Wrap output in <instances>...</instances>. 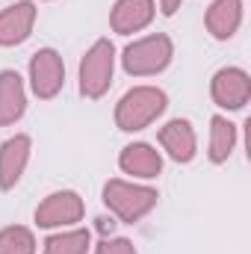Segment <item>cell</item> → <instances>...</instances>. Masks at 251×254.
Wrapping results in <instances>:
<instances>
[{
	"label": "cell",
	"instance_id": "obj_1",
	"mask_svg": "<svg viewBox=\"0 0 251 254\" xmlns=\"http://www.w3.org/2000/svg\"><path fill=\"white\" fill-rule=\"evenodd\" d=\"M169 107V98L157 86H133L116 104V125L125 133H136L154 125Z\"/></svg>",
	"mask_w": 251,
	"mask_h": 254
},
{
	"label": "cell",
	"instance_id": "obj_2",
	"mask_svg": "<svg viewBox=\"0 0 251 254\" xmlns=\"http://www.w3.org/2000/svg\"><path fill=\"white\" fill-rule=\"evenodd\" d=\"M172 57H175L172 39L166 33H154L127 45L122 54V68L130 77H151V74L166 71L172 65Z\"/></svg>",
	"mask_w": 251,
	"mask_h": 254
},
{
	"label": "cell",
	"instance_id": "obj_3",
	"mask_svg": "<svg viewBox=\"0 0 251 254\" xmlns=\"http://www.w3.org/2000/svg\"><path fill=\"white\" fill-rule=\"evenodd\" d=\"M116 74V48L110 39H98L80 60V95L98 101L110 92Z\"/></svg>",
	"mask_w": 251,
	"mask_h": 254
},
{
	"label": "cell",
	"instance_id": "obj_4",
	"mask_svg": "<svg viewBox=\"0 0 251 254\" xmlns=\"http://www.w3.org/2000/svg\"><path fill=\"white\" fill-rule=\"evenodd\" d=\"M157 190L151 187H142V184H130L122 178H113L104 184V204L110 213H116L122 222L133 225L139 222L142 216H148L154 207H157Z\"/></svg>",
	"mask_w": 251,
	"mask_h": 254
},
{
	"label": "cell",
	"instance_id": "obj_5",
	"mask_svg": "<svg viewBox=\"0 0 251 254\" xmlns=\"http://www.w3.org/2000/svg\"><path fill=\"white\" fill-rule=\"evenodd\" d=\"M65 86V63L54 48H42L30 57V89L39 101H51Z\"/></svg>",
	"mask_w": 251,
	"mask_h": 254
},
{
	"label": "cell",
	"instance_id": "obj_6",
	"mask_svg": "<svg viewBox=\"0 0 251 254\" xmlns=\"http://www.w3.org/2000/svg\"><path fill=\"white\" fill-rule=\"evenodd\" d=\"M210 95H213V104L222 107V110H243L251 101V77L246 68H237V65H228V68H219L210 80Z\"/></svg>",
	"mask_w": 251,
	"mask_h": 254
},
{
	"label": "cell",
	"instance_id": "obj_7",
	"mask_svg": "<svg viewBox=\"0 0 251 254\" xmlns=\"http://www.w3.org/2000/svg\"><path fill=\"white\" fill-rule=\"evenodd\" d=\"M83 213H86L83 198L74 190H60L51 192L36 207V225L39 228H68V225H77Z\"/></svg>",
	"mask_w": 251,
	"mask_h": 254
},
{
	"label": "cell",
	"instance_id": "obj_8",
	"mask_svg": "<svg viewBox=\"0 0 251 254\" xmlns=\"http://www.w3.org/2000/svg\"><path fill=\"white\" fill-rule=\"evenodd\" d=\"M33 24H36V3L33 0H18L6 9H0V48L24 45L33 33Z\"/></svg>",
	"mask_w": 251,
	"mask_h": 254
},
{
	"label": "cell",
	"instance_id": "obj_9",
	"mask_svg": "<svg viewBox=\"0 0 251 254\" xmlns=\"http://www.w3.org/2000/svg\"><path fill=\"white\" fill-rule=\"evenodd\" d=\"M30 151H33V139L27 133H15L0 145V190L3 192L15 190V184L21 181L30 163Z\"/></svg>",
	"mask_w": 251,
	"mask_h": 254
},
{
	"label": "cell",
	"instance_id": "obj_10",
	"mask_svg": "<svg viewBox=\"0 0 251 254\" xmlns=\"http://www.w3.org/2000/svg\"><path fill=\"white\" fill-rule=\"evenodd\" d=\"M163 151L175 160V163H192L195 154H198V136H195V127L189 125L187 119H172L160 127L157 133Z\"/></svg>",
	"mask_w": 251,
	"mask_h": 254
},
{
	"label": "cell",
	"instance_id": "obj_11",
	"mask_svg": "<svg viewBox=\"0 0 251 254\" xmlns=\"http://www.w3.org/2000/svg\"><path fill=\"white\" fill-rule=\"evenodd\" d=\"M157 15V3L154 0H116L113 12H110V27L119 36H130L145 30Z\"/></svg>",
	"mask_w": 251,
	"mask_h": 254
},
{
	"label": "cell",
	"instance_id": "obj_12",
	"mask_svg": "<svg viewBox=\"0 0 251 254\" xmlns=\"http://www.w3.org/2000/svg\"><path fill=\"white\" fill-rule=\"evenodd\" d=\"M119 169L125 175H133V178H142V181H151L163 172V157L154 145L148 142H130L122 148L119 154Z\"/></svg>",
	"mask_w": 251,
	"mask_h": 254
},
{
	"label": "cell",
	"instance_id": "obj_13",
	"mask_svg": "<svg viewBox=\"0 0 251 254\" xmlns=\"http://www.w3.org/2000/svg\"><path fill=\"white\" fill-rule=\"evenodd\" d=\"M240 24H243V0H213L204 15V27L216 42L234 39Z\"/></svg>",
	"mask_w": 251,
	"mask_h": 254
},
{
	"label": "cell",
	"instance_id": "obj_14",
	"mask_svg": "<svg viewBox=\"0 0 251 254\" xmlns=\"http://www.w3.org/2000/svg\"><path fill=\"white\" fill-rule=\"evenodd\" d=\"M27 110V89L18 71H0V127L15 125Z\"/></svg>",
	"mask_w": 251,
	"mask_h": 254
},
{
	"label": "cell",
	"instance_id": "obj_15",
	"mask_svg": "<svg viewBox=\"0 0 251 254\" xmlns=\"http://www.w3.org/2000/svg\"><path fill=\"white\" fill-rule=\"evenodd\" d=\"M237 148V125L228 122L225 116H213L210 119V163H228V157Z\"/></svg>",
	"mask_w": 251,
	"mask_h": 254
},
{
	"label": "cell",
	"instance_id": "obj_16",
	"mask_svg": "<svg viewBox=\"0 0 251 254\" xmlns=\"http://www.w3.org/2000/svg\"><path fill=\"white\" fill-rule=\"evenodd\" d=\"M89 246H92V234L86 228H74V231L51 234L45 240V252L42 254H86Z\"/></svg>",
	"mask_w": 251,
	"mask_h": 254
},
{
	"label": "cell",
	"instance_id": "obj_17",
	"mask_svg": "<svg viewBox=\"0 0 251 254\" xmlns=\"http://www.w3.org/2000/svg\"><path fill=\"white\" fill-rule=\"evenodd\" d=\"M0 254H36V237L24 225H9L0 231Z\"/></svg>",
	"mask_w": 251,
	"mask_h": 254
},
{
	"label": "cell",
	"instance_id": "obj_18",
	"mask_svg": "<svg viewBox=\"0 0 251 254\" xmlns=\"http://www.w3.org/2000/svg\"><path fill=\"white\" fill-rule=\"evenodd\" d=\"M95 254H136V246L127 237H113V240H101L95 246Z\"/></svg>",
	"mask_w": 251,
	"mask_h": 254
},
{
	"label": "cell",
	"instance_id": "obj_19",
	"mask_svg": "<svg viewBox=\"0 0 251 254\" xmlns=\"http://www.w3.org/2000/svg\"><path fill=\"white\" fill-rule=\"evenodd\" d=\"M181 3H184V0H160V12H163L166 18H172V15L181 9Z\"/></svg>",
	"mask_w": 251,
	"mask_h": 254
}]
</instances>
